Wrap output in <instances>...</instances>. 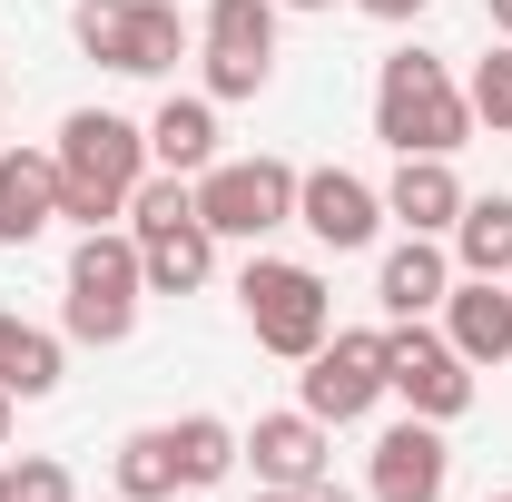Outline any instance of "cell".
<instances>
[{
	"label": "cell",
	"instance_id": "6da1fadb",
	"mask_svg": "<svg viewBox=\"0 0 512 502\" xmlns=\"http://www.w3.org/2000/svg\"><path fill=\"white\" fill-rule=\"evenodd\" d=\"M50 158H60V217L109 227V217H128V197L148 178V128L119 119V109H69Z\"/></svg>",
	"mask_w": 512,
	"mask_h": 502
},
{
	"label": "cell",
	"instance_id": "7a4b0ae2",
	"mask_svg": "<svg viewBox=\"0 0 512 502\" xmlns=\"http://www.w3.org/2000/svg\"><path fill=\"white\" fill-rule=\"evenodd\" d=\"M375 138L394 158H453L473 138V99L453 89V69L434 50H394L375 69Z\"/></svg>",
	"mask_w": 512,
	"mask_h": 502
},
{
	"label": "cell",
	"instance_id": "3957f363",
	"mask_svg": "<svg viewBox=\"0 0 512 502\" xmlns=\"http://www.w3.org/2000/svg\"><path fill=\"white\" fill-rule=\"evenodd\" d=\"M138 296H148V276H138V237H128V227H79V247H69V286H60L69 345H128Z\"/></svg>",
	"mask_w": 512,
	"mask_h": 502
},
{
	"label": "cell",
	"instance_id": "277c9868",
	"mask_svg": "<svg viewBox=\"0 0 512 502\" xmlns=\"http://www.w3.org/2000/svg\"><path fill=\"white\" fill-rule=\"evenodd\" d=\"M237 306H247V335L266 355H286V365H306L325 335H335V296H325V276L306 256H247Z\"/></svg>",
	"mask_w": 512,
	"mask_h": 502
},
{
	"label": "cell",
	"instance_id": "5b68a950",
	"mask_svg": "<svg viewBox=\"0 0 512 502\" xmlns=\"http://www.w3.org/2000/svg\"><path fill=\"white\" fill-rule=\"evenodd\" d=\"M69 30H79L89 60L119 69V79H168V69L188 60V20H178V0H79Z\"/></svg>",
	"mask_w": 512,
	"mask_h": 502
},
{
	"label": "cell",
	"instance_id": "8992f818",
	"mask_svg": "<svg viewBox=\"0 0 512 502\" xmlns=\"http://www.w3.org/2000/svg\"><path fill=\"white\" fill-rule=\"evenodd\" d=\"M188 188H197L207 237L266 247L276 227H296V168H286V158H217V168H197Z\"/></svg>",
	"mask_w": 512,
	"mask_h": 502
},
{
	"label": "cell",
	"instance_id": "52a82bcc",
	"mask_svg": "<svg viewBox=\"0 0 512 502\" xmlns=\"http://www.w3.org/2000/svg\"><path fill=\"white\" fill-rule=\"evenodd\" d=\"M384 384L404 394V414H424V424H453L463 404H473V365L453 355L444 325H424V315H404V325H384Z\"/></svg>",
	"mask_w": 512,
	"mask_h": 502
},
{
	"label": "cell",
	"instance_id": "ba28073f",
	"mask_svg": "<svg viewBox=\"0 0 512 502\" xmlns=\"http://www.w3.org/2000/svg\"><path fill=\"white\" fill-rule=\"evenodd\" d=\"M276 0H207L197 40H207V99H256L276 79Z\"/></svg>",
	"mask_w": 512,
	"mask_h": 502
},
{
	"label": "cell",
	"instance_id": "9c48e42d",
	"mask_svg": "<svg viewBox=\"0 0 512 502\" xmlns=\"http://www.w3.org/2000/svg\"><path fill=\"white\" fill-rule=\"evenodd\" d=\"M384 394V335L375 325H355V335H325L316 355H306V414L316 424H365Z\"/></svg>",
	"mask_w": 512,
	"mask_h": 502
},
{
	"label": "cell",
	"instance_id": "30bf717a",
	"mask_svg": "<svg viewBox=\"0 0 512 502\" xmlns=\"http://www.w3.org/2000/svg\"><path fill=\"white\" fill-rule=\"evenodd\" d=\"M296 227H306L316 247L355 256V247L384 237V188L355 178V168H296Z\"/></svg>",
	"mask_w": 512,
	"mask_h": 502
},
{
	"label": "cell",
	"instance_id": "8fae6325",
	"mask_svg": "<svg viewBox=\"0 0 512 502\" xmlns=\"http://www.w3.org/2000/svg\"><path fill=\"white\" fill-rule=\"evenodd\" d=\"M365 493H375V502H444L453 493V443H444V424H424V414L384 424L375 453H365Z\"/></svg>",
	"mask_w": 512,
	"mask_h": 502
},
{
	"label": "cell",
	"instance_id": "7c38bea8",
	"mask_svg": "<svg viewBox=\"0 0 512 502\" xmlns=\"http://www.w3.org/2000/svg\"><path fill=\"white\" fill-rule=\"evenodd\" d=\"M444 335L473 375H503L512 365V276H453L444 296Z\"/></svg>",
	"mask_w": 512,
	"mask_h": 502
},
{
	"label": "cell",
	"instance_id": "4fadbf2b",
	"mask_svg": "<svg viewBox=\"0 0 512 502\" xmlns=\"http://www.w3.org/2000/svg\"><path fill=\"white\" fill-rule=\"evenodd\" d=\"M247 453H256V483L306 493V483H325V473H335V424H316L306 404H296V414H256Z\"/></svg>",
	"mask_w": 512,
	"mask_h": 502
},
{
	"label": "cell",
	"instance_id": "5bb4252c",
	"mask_svg": "<svg viewBox=\"0 0 512 502\" xmlns=\"http://www.w3.org/2000/svg\"><path fill=\"white\" fill-rule=\"evenodd\" d=\"M384 217H394L404 237H453V217H463V178H453V158H394V178H384Z\"/></svg>",
	"mask_w": 512,
	"mask_h": 502
},
{
	"label": "cell",
	"instance_id": "9a60e30c",
	"mask_svg": "<svg viewBox=\"0 0 512 502\" xmlns=\"http://www.w3.org/2000/svg\"><path fill=\"white\" fill-rule=\"evenodd\" d=\"M60 227V158L50 148H10L0 158V247H30Z\"/></svg>",
	"mask_w": 512,
	"mask_h": 502
},
{
	"label": "cell",
	"instance_id": "2e32d148",
	"mask_svg": "<svg viewBox=\"0 0 512 502\" xmlns=\"http://www.w3.org/2000/svg\"><path fill=\"white\" fill-rule=\"evenodd\" d=\"M453 296V247L444 237H404V247H384V266H375V306L404 325V315H434Z\"/></svg>",
	"mask_w": 512,
	"mask_h": 502
},
{
	"label": "cell",
	"instance_id": "e0dca14e",
	"mask_svg": "<svg viewBox=\"0 0 512 502\" xmlns=\"http://www.w3.org/2000/svg\"><path fill=\"white\" fill-rule=\"evenodd\" d=\"M148 168H168V178H197V168H217V99L197 89V99H158V119H148Z\"/></svg>",
	"mask_w": 512,
	"mask_h": 502
},
{
	"label": "cell",
	"instance_id": "ac0fdd59",
	"mask_svg": "<svg viewBox=\"0 0 512 502\" xmlns=\"http://www.w3.org/2000/svg\"><path fill=\"white\" fill-rule=\"evenodd\" d=\"M0 394H10V404L60 394V335H50V325H20L10 306H0Z\"/></svg>",
	"mask_w": 512,
	"mask_h": 502
},
{
	"label": "cell",
	"instance_id": "d6986e66",
	"mask_svg": "<svg viewBox=\"0 0 512 502\" xmlns=\"http://www.w3.org/2000/svg\"><path fill=\"white\" fill-rule=\"evenodd\" d=\"M444 247H453V276H512V197H463Z\"/></svg>",
	"mask_w": 512,
	"mask_h": 502
},
{
	"label": "cell",
	"instance_id": "ffe728a7",
	"mask_svg": "<svg viewBox=\"0 0 512 502\" xmlns=\"http://www.w3.org/2000/svg\"><path fill=\"white\" fill-rule=\"evenodd\" d=\"M168 434H178V493H207V483H227V473H237V453H247V434H237L227 414H178Z\"/></svg>",
	"mask_w": 512,
	"mask_h": 502
},
{
	"label": "cell",
	"instance_id": "44dd1931",
	"mask_svg": "<svg viewBox=\"0 0 512 502\" xmlns=\"http://www.w3.org/2000/svg\"><path fill=\"white\" fill-rule=\"evenodd\" d=\"M119 493L128 502H178V434L148 424V434L119 443Z\"/></svg>",
	"mask_w": 512,
	"mask_h": 502
},
{
	"label": "cell",
	"instance_id": "7402d4cb",
	"mask_svg": "<svg viewBox=\"0 0 512 502\" xmlns=\"http://www.w3.org/2000/svg\"><path fill=\"white\" fill-rule=\"evenodd\" d=\"M463 99H473V128H512V40L493 50V60H473Z\"/></svg>",
	"mask_w": 512,
	"mask_h": 502
},
{
	"label": "cell",
	"instance_id": "603a6c76",
	"mask_svg": "<svg viewBox=\"0 0 512 502\" xmlns=\"http://www.w3.org/2000/svg\"><path fill=\"white\" fill-rule=\"evenodd\" d=\"M10 502H69V463H50V453L10 463Z\"/></svg>",
	"mask_w": 512,
	"mask_h": 502
},
{
	"label": "cell",
	"instance_id": "cb8c5ba5",
	"mask_svg": "<svg viewBox=\"0 0 512 502\" xmlns=\"http://www.w3.org/2000/svg\"><path fill=\"white\" fill-rule=\"evenodd\" d=\"M355 10H365V20H394V30H404V20H424L434 0H355Z\"/></svg>",
	"mask_w": 512,
	"mask_h": 502
},
{
	"label": "cell",
	"instance_id": "d4e9b609",
	"mask_svg": "<svg viewBox=\"0 0 512 502\" xmlns=\"http://www.w3.org/2000/svg\"><path fill=\"white\" fill-rule=\"evenodd\" d=\"M296 502H355V493H345V483L325 473V483H306V493H296Z\"/></svg>",
	"mask_w": 512,
	"mask_h": 502
},
{
	"label": "cell",
	"instance_id": "484cf974",
	"mask_svg": "<svg viewBox=\"0 0 512 502\" xmlns=\"http://www.w3.org/2000/svg\"><path fill=\"white\" fill-rule=\"evenodd\" d=\"M483 20H493V30H503V40H512V0H483Z\"/></svg>",
	"mask_w": 512,
	"mask_h": 502
},
{
	"label": "cell",
	"instance_id": "4316f807",
	"mask_svg": "<svg viewBox=\"0 0 512 502\" xmlns=\"http://www.w3.org/2000/svg\"><path fill=\"white\" fill-rule=\"evenodd\" d=\"M247 502H296V493H276V483H256V493H247Z\"/></svg>",
	"mask_w": 512,
	"mask_h": 502
},
{
	"label": "cell",
	"instance_id": "83f0119b",
	"mask_svg": "<svg viewBox=\"0 0 512 502\" xmlns=\"http://www.w3.org/2000/svg\"><path fill=\"white\" fill-rule=\"evenodd\" d=\"M276 10H335V0H276Z\"/></svg>",
	"mask_w": 512,
	"mask_h": 502
},
{
	"label": "cell",
	"instance_id": "f1b7e54d",
	"mask_svg": "<svg viewBox=\"0 0 512 502\" xmlns=\"http://www.w3.org/2000/svg\"><path fill=\"white\" fill-rule=\"evenodd\" d=\"M0 443H10V394H0Z\"/></svg>",
	"mask_w": 512,
	"mask_h": 502
},
{
	"label": "cell",
	"instance_id": "f546056e",
	"mask_svg": "<svg viewBox=\"0 0 512 502\" xmlns=\"http://www.w3.org/2000/svg\"><path fill=\"white\" fill-rule=\"evenodd\" d=\"M0 502H10V473H0Z\"/></svg>",
	"mask_w": 512,
	"mask_h": 502
},
{
	"label": "cell",
	"instance_id": "4dcf8cb0",
	"mask_svg": "<svg viewBox=\"0 0 512 502\" xmlns=\"http://www.w3.org/2000/svg\"><path fill=\"white\" fill-rule=\"evenodd\" d=\"M483 502H512V493H483Z\"/></svg>",
	"mask_w": 512,
	"mask_h": 502
}]
</instances>
